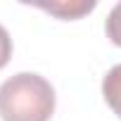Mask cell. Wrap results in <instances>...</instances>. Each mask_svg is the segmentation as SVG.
Instances as JSON below:
<instances>
[{
	"instance_id": "obj_4",
	"label": "cell",
	"mask_w": 121,
	"mask_h": 121,
	"mask_svg": "<svg viewBox=\"0 0 121 121\" xmlns=\"http://www.w3.org/2000/svg\"><path fill=\"white\" fill-rule=\"evenodd\" d=\"M104 31H107V38L121 48V3H116L107 17V24H104Z\"/></svg>"
},
{
	"instance_id": "obj_3",
	"label": "cell",
	"mask_w": 121,
	"mask_h": 121,
	"mask_svg": "<svg viewBox=\"0 0 121 121\" xmlns=\"http://www.w3.org/2000/svg\"><path fill=\"white\" fill-rule=\"evenodd\" d=\"M36 7H40L59 19H78L86 12L95 10V0H88V3H36Z\"/></svg>"
},
{
	"instance_id": "obj_5",
	"label": "cell",
	"mask_w": 121,
	"mask_h": 121,
	"mask_svg": "<svg viewBox=\"0 0 121 121\" xmlns=\"http://www.w3.org/2000/svg\"><path fill=\"white\" fill-rule=\"evenodd\" d=\"M12 57V38L5 26H0V69H3Z\"/></svg>"
},
{
	"instance_id": "obj_1",
	"label": "cell",
	"mask_w": 121,
	"mask_h": 121,
	"mask_svg": "<svg viewBox=\"0 0 121 121\" xmlns=\"http://www.w3.org/2000/svg\"><path fill=\"white\" fill-rule=\"evenodd\" d=\"M55 112V88L33 71L14 74L0 86L3 121H50Z\"/></svg>"
},
{
	"instance_id": "obj_2",
	"label": "cell",
	"mask_w": 121,
	"mask_h": 121,
	"mask_svg": "<svg viewBox=\"0 0 121 121\" xmlns=\"http://www.w3.org/2000/svg\"><path fill=\"white\" fill-rule=\"evenodd\" d=\"M102 95H104V102L109 104V109L121 119V64L112 67L107 71V76L102 78Z\"/></svg>"
}]
</instances>
